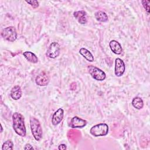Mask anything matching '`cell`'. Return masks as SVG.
<instances>
[{
    "label": "cell",
    "mask_w": 150,
    "mask_h": 150,
    "mask_svg": "<svg viewBox=\"0 0 150 150\" xmlns=\"http://www.w3.org/2000/svg\"><path fill=\"white\" fill-rule=\"evenodd\" d=\"M88 69L90 74L94 79L97 81H103L105 80L106 74L102 70L92 65L88 66Z\"/></svg>",
    "instance_id": "cell-5"
},
{
    "label": "cell",
    "mask_w": 150,
    "mask_h": 150,
    "mask_svg": "<svg viewBox=\"0 0 150 150\" xmlns=\"http://www.w3.org/2000/svg\"><path fill=\"white\" fill-rule=\"evenodd\" d=\"M94 16L97 21H99L101 22H105L108 21V16L106 14V13L103 11H97L96 12H95Z\"/></svg>",
    "instance_id": "cell-16"
},
{
    "label": "cell",
    "mask_w": 150,
    "mask_h": 150,
    "mask_svg": "<svg viewBox=\"0 0 150 150\" xmlns=\"http://www.w3.org/2000/svg\"><path fill=\"white\" fill-rule=\"evenodd\" d=\"M50 81L49 75L45 71H42L39 73L35 79V82L37 85L40 86H47Z\"/></svg>",
    "instance_id": "cell-7"
},
{
    "label": "cell",
    "mask_w": 150,
    "mask_h": 150,
    "mask_svg": "<svg viewBox=\"0 0 150 150\" xmlns=\"http://www.w3.org/2000/svg\"><path fill=\"white\" fill-rule=\"evenodd\" d=\"M86 124L87 121L86 120L81 119L77 116L73 117L69 122V126L73 128H81L86 126Z\"/></svg>",
    "instance_id": "cell-9"
},
{
    "label": "cell",
    "mask_w": 150,
    "mask_h": 150,
    "mask_svg": "<svg viewBox=\"0 0 150 150\" xmlns=\"http://www.w3.org/2000/svg\"><path fill=\"white\" fill-rule=\"evenodd\" d=\"M67 146L65 144H60L58 146V149H66Z\"/></svg>",
    "instance_id": "cell-22"
},
{
    "label": "cell",
    "mask_w": 150,
    "mask_h": 150,
    "mask_svg": "<svg viewBox=\"0 0 150 150\" xmlns=\"http://www.w3.org/2000/svg\"><path fill=\"white\" fill-rule=\"evenodd\" d=\"M30 125L32 135L35 139L39 141L42 138V128L40 122L35 117L30 118Z\"/></svg>",
    "instance_id": "cell-2"
},
{
    "label": "cell",
    "mask_w": 150,
    "mask_h": 150,
    "mask_svg": "<svg viewBox=\"0 0 150 150\" xmlns=\"http://www.w3.org/2000/svg\"><path fill=\"white\" fill-rule=\"evenodd\" d=\"M60 52V47L58 43L54 42L50 43L49 45L47 52H46V56L52 59L56 58L59 56Z\"/></svg>",
    "instance_id": "cell-6"
},
{
    "label": "cell",
    "mask_w": 150,
    "mask_h": 150,
    "mask_svg": "<svg viewBox=\"0 0 150 150\" xmlns=\"http://www.w3.org/2000/svg\"><path fill=\"white\" fill-rule=\"evenodd\" d=\"M64 116V111L62 108H60L56 111L52 115V123L53 125H58L63 120Z\"/></svg>",
    "instance_id": "cell-10"
},
{
    "label": "cell",
    "mask_w": 150,
    "mask_h": 150,
    "mask_svg": "<svg viewBox=\"0 0 150 150\" xmlns=\"http://www.w3.org/2000/svg\"><path fill=\"white\" fill-rule=\"evenodd\" d=\"M1 132H2L3 129H2V125H1Z\"/></svg>",
    "instance_id": "cell-23"
},
{
    "label": "cell",
    "mask_w": 150,
    "mask_h": 150,
    "mask_svg": "<svg viewBox=\"0 0 150 150\" xmlns=\"http://www.w3.org/2000/svg\"><path fill=\"white\" fill-rule=\"evenodd\" d=\"M12 124L15 132L21 137H25L26 134V127L24 122L23 115L18 112H15L12 115Z\"/></svg>",
    "instance_id": "cell-1"
},
{
    "label": "cell",
    "mask_w": 150,
    "mask_h": 150,
    "mask_svg": "<svg viewBox=\"0 0 150 150\" xmlns=\"http://www.w3.org/2000/svg\"><path fill=\"white\" fill-rule=\"evenodd\" d=\"M149 3H150V1H146V0L142 1V5L144 8L145 9L148 14H149Z\"/></svg>",
    "instance_id": "cell-19"
},
{
    "label": "cell",
    "mask_w": 150,
    "mask_h": 150,
    "mask_svg": "<svg viewBox=\"0 0 150 150\" xmlns=\"http://www.w3.org/2000/svg\"><path fill=\"white\" fill-rule=\"evenodd\" d=\"M132 106L136 109L140 110L144 106V102L142 99L139 97H135L132 99Z\"/></svg>",
    "instance_id": "cell-17"
},
{
    "label": "cell",
    "mask_w": 150,
    "mask_h": 150,
    "mask_svg": "<svg viewBox=\"0 0 150 150\" xmlns=\"http://www.w3.org/2000/svg\"><path fill=\"white\" fill-rule=\"evenodd\" d=\"M1 36L4 39L12 42L16 39L17 33L15 27L9 26L4 28L2 30Z\"/></svg>",
    "instance_id": "cell-4"
},
{
    "label": "cell",
    "mask_w": 150,
    "mask_h": 150,
    "mask_svg": "<svg viewBox=\"0 0 150 150\" xmlns=\"http://www.w3.org/2000/svg\"><path fill=\"white\" fill-rule=\"evenodd\" d=\"M11 97L13 100H18L22 96V90L20 86H15L11 91Z\"/></svg>",
    "instance_id": "cell-13"
},
{
    "label": "cell",
    "mask_w": 150,
    "mask_h": 150,
    "mask_svg": "<svg viewBox=\"0 0 150 150\" xmlns=\"http://www.w3.org/2000/svg\"><path fill=\"white\" fill-rule=\"evenodd\" d=\"M109 46L112 52L116 54H120L122 52V49L120 43L115 40H111Z\"/></svg>",
    "instance_id": "cell-12"
},
{
    "label": "cell",
    "mask_w": 150,
    "mask_h": 150,
    "mask_svg": "<svg viewBox=\"0 0 150 150\" xmlns=\"http://www.w3.org/2000/svg\"><path fill=\"white\" fill-rule=\"evenodd\" d=\"M13 142L11 139H8L2 145V150H9L13 149Z\"/></svg>",
    "instance_id": "cell-18"
},
{
    "label": "cell",
    "mask_w": 150,
    "mask_h": 150,
    "mask_svg": "<svg viewBox=\"0 0 150 150\" xmlns=\"http://www.w3.org/2000/svg\"><path fill=\"white\" fill-rule=\"evenodd\" d=\"M26 2L28 4L30 5V6L33 8H36L39 6V2L38 1L36 0H32V1H26Z\"/></svg>",
    "instance_id": "cell-20"
},
{
    "label": "cell",
    "mask_w": 150,
    "mask_h": 150,
    "mask_svg": "<svg viewBox=\"0 0 150 150\" xmlns=\"http://www.w3.org/2000/svg\"><path fill=\"white\" fill-rule=\"evenodd\" d=\"M23 55L27 60L32 63H36L38 62V57L32 52L26 51L23 53Z\"/></svg>",
    "instance_id": "cell-15"
},
{
    "label": "cell",
    "mask_w": 150,
    "mask_h": 150,
    "mask_svg": "<svg viewBox=\"0 0 150 150\" xmlns=\"http://www.w3.org/2000/svg\"><path fill=\"white\" fill-rule=\"evenodd\" d=\"M80 54L83 56L87 60L88 62H92L94 61V56H93L92 53L87 49L82 47L79 50Z\"/></svg>",
    "instance_id": "cell-14"
},
{
    "label": "cell",
    "mask_w": 150,
    "mask_h": 150,
    "mask_svg": "<svg viewBox=\"0 0 150 150\" xmlns=\"http://www.w3.org/2000/svg\"><path fill=\"white\" fill-rule=\"evenodd\" d=\"M125 69V66L124 61L120 59L117 58L115 60V69L114 73L116 76L120 77L123 75Z\"/></svg>",
    "instance_id": "cell-8"
},
{
    "label": "cell",
    "mask_w": 150,
    "mask_h": 150,
    "mask_svg": "<svg viewBox=\"0 0 150 150\" xmlns=\"http://www.w3.org/2000/svg\"><path fill=\"white\" fill-rule=\"evenodd\" d=\"M90 132L94 137L105 136L108 132V126L105 123L95 125L90 128Z\"/></svg>",
    "instance_id": "cell-3"
},
{
    "label": "cell",
    "mask_w": 150,
    "mask_h": 150,
    "mask_svg": "<svg viewBox=\"0 0 150 150\" xmlns=\"http://www.w3.org/2000/svg\"><path fill=\"white\" fill-rule=\"evenodd\" d=\"M73 16L80 24H86L87 22V13L84 11H76L73 13Z\"/></svg>",
    "instance_id": "cell-11"
},
{
    "label": "cell",
    "mask_w": 150,
    "mask_h": 150,
    "mask_svg": "<svg viewBox=\"0 0 150 150\" xmlns=\"http://www.w3.org/2000/svg\"><path fill=\"white\" fill-rule=\"evenodd\" d=\"M23 149H25V150H28V149L29 150V149H33L34 148H33V147L30 144H26L25 145Z\"/></svg>",
    "instance_id": "cell-21"
}]
</instances>
